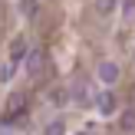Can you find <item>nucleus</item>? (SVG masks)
I'll return each mask as SVG.
<instances>
[{
  "mask_svg": "<svg viewBox=\"0 0 135 135\" xmlns=\"http://www.w3.org/2000/svg\"><path fill=\"white\" fill-rule=\"evenodd\" d=\"M7 112H10V119L13 115H23V112H26V92H13V96L7 99Z\"/></svg>",
  "mask_w": 135,
  "mask_h": 135,
  "instance_id": "f257e3e1",
  "label": "nucleus"
},
{
  "mask_svg": "<svg viewBox=\"0 0 135 135\" xmlns=\"http://www.w3.org/2000/svg\"><path fill=\"white\" fill-rule=\"evenodd\" d=\"M96 109L102 112V115L115 112V99H112V92H99V96H96Z\"/></svg>",
  "mask_w": 135,
  "mask_h": 135,
  "instance_id": "f03ea898",
  "label": "nucleus"
},
{
  "mask_svg": "<svg viewBox=\"0 0 135 135\" xmlns=\"http://www.w3.org/2000/svg\"><path fill=\"white\" fill-rule=\"evenodd\" d=\"M99 79H102L105 86H112V83L119 79V66H115V63H102V66H99Z\"/></svg>",
  "mask_w": 135,
  "mask_h": 135,
  "instance_id": "7ed1b4c3",
  "label": "nucleus"
},
{
  "mask_svg": "<svg viewBox=\"0 0 135 135\" xmlns=\"http://www.w3.org/2000/svg\"><path fill=\"white\" fill-rule=\"evenodd\" d=\"M26 69H30L33 76H36V73L43 69V53H40V50H33V53H26Z\"/></svg>",
  "mask_w": 135,
  "mask_h": 135,
  "instance_id": "20e7f679",
  "label": "nucleus"
},
{
  "mask_svg": "<svg viewBox=\"0 0 135 135\" xmlns=\"http://www.w3.org/2000/svg\"><path fill=\"white\" fill-rule=\"evenodd\" d=\"M119 129L122 132H135V109H129V112L119 115Z\"/></svg>",
  "mask_w": 135,
  "mask_h": 135,
  "instance_id": "39448f33",
  "label": "nucleus"
},
{
  "mask_svg": "<svg viewBox=\"0 0 135 135\" xmlns=\"http://www.w3.org/2000/svg\"><path fill=\"white\" fill-rule=\"evenodd\" d=\"M112 10H115V0H96V13L99 17H109Z\"/></svg>",
  "mask_w": 135,
  "mask_h": 135,
  "instance_id": "423d86ee",
  "label": "nucleus"
},
{
  "mask_svg": "<svg viewBox=\"0 0 135 135\" xmlns=\"http://www.w3.org/2000/svg\"><path fill=\"white\" fill-rule=\"evenodd\" d=\"M23 53H26V46H23V43H13V50H10V66L17 63V59H23Z\"/></svg>",
  "mask_w": 135,
  "mask_h": 135,
  "instance_id": "0eeeda50",
  "label": "nucleus"
},
{
  "mask_svg": "<svg viewBox=\"0 0 135 135\" xmlns=\"http://www.w3.org/2000/svg\"><path fill=\"white\" fill-rule=\"evenodd\" d=\"M43 135H66V125H63V122H50Z\"/></svg>",
  "mask_w": 135,
  "mask_h": 135,
  "instance_id": "6e6552de",
  "label": "nucleus"
},
{
  "mask_svg": "<svg viewBox=\"0 0 135 135\" xmlns=\"http://www.w3.org/2000/svg\"><path fill=\"white\" fill-rule=\"evenodd\" d=\"M20 10H23V17H33V13H36V0H23Z\"/></svg>",
  "mask_w": 135,
  "mask_h": 135,
  "instance_id": "1a4fd4ad",
  "label": "nucleus"
},
{
  "mask_svg": "<svg viewBox=\"0 0 135 135\" xmlns=\"http://www.w3.org/2000/svg\"><path fill=\"white\" fill-rule=\"evenodd\" d=\"M122 13L132 17V13H135V0H122Z\"/></svg>",
  "mask_w": 135,
  "mask_h": 135,
  "instance_id": "9d476101",
  "label": "nucleus"
},
{
  "mask_svg": "<svg viewBox=\"0 0 135 135\" xmlns=\"http://www.w3.org/2000/svg\"><path fill=\"white\" fill-rule=\"evenodd\" d=\"M13 76V66H3V69H0V79H3V83H7V79H10Z\"/></svg>",
  "mask_w": 135,
  "mask_h": 135,
  "instance_id": "9b49d317",
  "label": "nucleus"
}]
</instances>
